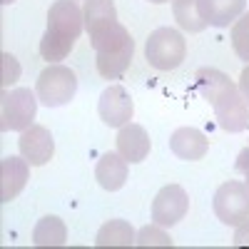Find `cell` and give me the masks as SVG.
<instances>
[{
    "label": "cell",
    "mask_w": 249,
    "mask_h": 249,
    "mask_svg": "<svg viewBox=\"0 0 249 249\" xmlns=\"http://www.w3.org/2000/svg\"><path fill=\"white\" fill-rule=\"evenodd\" d=\"M214 110L217 124L224 132H242L249 127V105L247 100L242 97L237 82H227V85L207 100Z\"/></svg>",
    "instance_id": "obj_5"
},
{
    "label": "cell",
    "mask_w": 249,
    "mask_h": 249,
    "mask_svg": "<svg viewBox=\"0 0 249 249\" xmlns=\"http://www.w3.org/2000/svg\"><path fill=\"white\" fill-rule=\"evenodd\" d=\"M82 15H85V30L90 33V37L117 23V10L112 0H85Z\"/></svg>",
    "instance_id": "obj_16"
},
{
    "label": "cell",
    "mask_w": 249,
    "mask_h": 249,
    "mask_svg": "<svg viewBox=\"0 0 249 249\" xmlns=\"http://www.w3.org/2000/svg\"><path fill=\"white\" fill-rule=\"evenodd\" d=\"M30 177V162L20 157H5L0 162V202H10L25 190Z\"/></svg>",
    "instance_id": "obj_11"
},
{
    "label": "cell",
    "mask_w": 249,
    "mask_h": 249,
    "mask_svg": "<svg viewBox=\"0 0 249 249\" xmlns=\"http://www.w3.org/2000/svg\"><path fill=\"white\" fill-rule=\"evenodd\" d=\"M95 179L102 190L107 192H117L127 182V160H124L120 152H107L102 155L97 167H95Z\"/></svg>",
    "instance_id": "obj_14"
},
{
    "label": "cell",
    "mask_w": 249,
    "mask_h": 249,
    "mask_svg": "<svg viewBox=\"0 0 249 249\" xmlns=\"http://www.w3.org/2000/svg\"><path fill=\"white\" fill-rule=\"evenodd\" d=\"M244 184H247V187H249V175H247V182H244Z\"/></svg>",
    "instance_id": "obj_28"
},
{
    "label": "cell",
    "mask_w": 249,
    "mask_h": 249,
    "mask_svg": "<svg viewBox=\"0 0 249 249\" xmlns=\"http://www.w3.org/2000/svg\"><path fill=\"white\" fill-rule=\"evenodd\" d=\"M234 247H249V219H244L242 224H237V232H234Z\"/></svg>",
    "instance_id": "obj_23"
},
{
    "label": "cell",
    "mask_w": 249,
    "mask_h": 249,
    "mask_svg": "<svg viewBox=\"0 0 249 249\" xmlns=\"http://www.w3.org/2000/svg\"><path fill=\"white\" fill-rule=\"evenodd\" d=\"M172 13L177 25L187 33H202L207 28V20L199 15L197 0H172Z\"/></svg>",
    "instance_id": "obj_19"
},
{
    "label": "cell",
    "mask_w": 249,
    "mask_h": 249,
    "mask_svg": "<svg viewBox=\"0 0 249 249\" xmlns=\"http://www.w3.org/2000/svg\"><path fill=\"white\" fill-rule=\"evenodd\" d=\"M115 142H117V152H120L124 160H127V162H132V164H135V162H142V160H147L150 147H152L147 130H144L142 124H135V122L122 124Z\"/></svg>",
    "instance_id": "obj_12"
},
{
    "label": "cell",
    "mask_w": 249,
    "mask_h": 249,
    "mask_svg": "<svg viewBox=\"0 0 249 249\" xmlns=\"http://www.w3.org/2000/svg\"><path fill=\"white\" fill-rule=\"evenodd\" d=\"M0 3H3V5H10V3H15V0H0Z\"/></svg>",
    "instance_id": "obj_27"
},
{
    "label": "cell",
    "mask_w": 249,
    "mask_h": 249,
    "mask_svg": "<svg viewBox=\"0 0 249 249\" xmlns=\"http://www.w3.org/2000/svg\"><path fill=\"white\" fill-rule=\"evenodd\" d=\"M18 147H20V155L30 162V167H43V164H48L55 155V140H53L48 127L33 124V127H28L20 135Z\"/></svg>",
    "instance_id": "obj_10"
},
{
    "label": "cell",
    "mask_w": 249,
    "mask_h": 249,
    "mask_svg": "<svg viewBox=\"0 0 249 249\" xmlns=\"http://www.w3.org/2000/svg\"><path fill=\"white\" fill-rule=\"evenodd\" d=\"M135 230L130 227V222L124 219H110L100 227V232L95 237L97 247H132L135 244Z\"/></svg>",
    "instance_id": "obj_18"
},
{
    "label": "cell",
    "mask_w": 249,
    "mask_h": 249,
    "mask_svg": "<svg viewBox=\"0 0 249 249\" xmlns=\"http://www.w3.org/2000/svg\"><path fill=\"white\" fill-rule=\"evenodd\" d=\"M97 115L100 120L107 124V127H122L127 124L135 115V102L130 97V92L124 90L122 85H110L105 92L100 95L97 102Z\"/></svg>",
    "instance_id": "obj_9"
},
{
    "label": "cell",
    "mask_w": 249,
    "mask_h": 249,
    "mask_svg": "<svg viewBox=\"0 0 249 249\" xmlns=\"http://www.w3.org/2000/svg\"><path fill=\"white\" fill-rule=\"evenodd\" d=\"M234 167H237L239 175H244V177L249 175V144L239 152V157H237V162H234Z\"/></svg>",
    "instance_id": "obj_24"
},
{
    "label": "cell",
    "mask_w": 249,
    "mask_h": 249,
    "mask_svg": "<svg viewBox=\"0 0 249 249\" xmlns=\"http://www.w3.org/2000/svg\"><path fill=\"white\" fill-rule=\"evenodd\" d=\"M18 77H20V62L15 60V55L3 53L0 55V85H3V90L18 82Z\"/></svg>",
    "instance_id": "obj_22"
},
{
    "label": "cell",
    "mask_w": 249,
    "mask_h": 249,
    "mask_svg": "<svg viewBox=\"0 0 249 249\" xmlns=\"http://www.w3.org/2000/svg\"><path fill=\"white\" fill-rule=\"evenodd\" d=\"M187 210H190L187 192L179 184H167L152 199V222H157L162 227H175L177 222L184 219Z\"/></svg>",
    "instance_id": "obj_8"
},
{
    "label": "cell",
    "mask_w": 249,
    "mask_h": 249,
    "mask_svg": "<svg viewBox=\"0 0 249 249\" xmlns=\"http://www.w3.org/2000/svg\"><path fill=\"white\" fill-rule=\"evenodd\" d=\"M65 242H68V227L60 217L48 214L35 224L33 244H37V247H62Z\"/></svg>",
    "instance_id": "obj_17"
},
{
    "label": "cell",
    "mask_w": 249,
    "mask_h": 249,
    "mask_svg": "<svg viewBox=\"0 0 249 249\" xmlns=\"http://www.w3.org/2000/svg\"><path fill=\"white\" fill-rule=\"evenodd\" d=\"M150 3H155V5H162V3H170V0H150Z\"/></svg>",
    "instance_id": "obj_26"
},
{
    "label": "cell",
    "mask_w": 249,
    "mask_h": 249,
    "mask_svg": "<svg viewBox=\"0 0 249 249\" xmlns=\"http://www.w3.org/2000/svg\"><path fill=\"white\" fill-rule=\"evenodd\" d=\"M197 8L199 15L207 20V25L227 28L244 13L247 0H197Z\"/></svg>",
    "instance_id": "obj_15"
},
{
    "label": "cell",
    "mask_w": 249,
    "mask_h": 249,
    "mask_svg": "<svg viewBox=\"0 0 249 249\" xmlns=\"http://www.w3.org/2000/svg\"><path fill=\"white\" fill-rule=\"evenodd\" d=\"M75 92H77V75H75V70L60 65V62H53V65H48L37 75L35 95L45 107L68 105L75 97Z\"/></svg>",
    "instance_id": "obj_4"
},
{
    "label": "cell",
    "mask_w": 249,
    "mask_h": 249,
    "mask_svg": "<svg viewBox=\"0 0 249 249\" xmlns=\"http://www.w3.org/2000/svg\"><path fill=\"white\" fill-rule=\"evenodd\" d=\"M135 244L137 247H172V237L162 230V224H147V227H142V230L137 232L135 237Z\"/></svg>",
    "instance_id": "obj_21"
},
{
    "label": "cell",
    "mask_w": 249,
    "mask_h": 249,
    "mask_svg": "<svg viewBox=\"0 0 249 249\" xmlns=\"http://www.w3.org/2000/svg\"><path fill=\"white\" fill-rule=\"evenodd\" d=\"M214 214L222 224L237 227L249 219V187L244 182H224L214 192Z\"/></svg>",
    "instance_id": "obj_6"
},
{
    "label": "cell",
    "mask_w": 249,
    "mask_h": 249,
    "mask_svg": "<svg viewBox=\"0 0 249 249\" xmlns=\"http://www.w3.org/2000/svg\"><path fill=\"white\" fill-rule=\"evenodd\" d=\"M170 150L184 162H197L210 150V140L195 127H179L170 137Z\"/></svg>",
    "instance_id": "obj_13"
},
{
    "label": "cell",
    "mask_w": 249,
    "mask_h": 249,
    "mask_svg": "<svg viewBox=\"0 0 249 249\" xmlns=\"http://www.w3.org/2000/svg\"><path fill=\"white\" fill-rule=\"evenodd\" d=\"M184 55H187V43L182 33L175 28H157L155 33H150L147 43H144V60L162 72L179 68Z\"/></svg>",
    "instance_id": "obj_2"
},
{
    "label": "cell",
    "mask_w": 249,
    "mask_h": 249,
    "mask_svg": "<svg viewBox=\"0 0 249 249\" xmlns=\"http://www.w3.org/2000/svg\"><path fill=\"white\" fill-rule=\"evenodd\" d=\"M0 130L3 132H25L33 127V120L37 112V95L30 88L3 90L0 97Z\"/></svg>",
    "instance_id": "obj_3"
},
{
    "label": "cell",
    "mask_w": 249,
    "mask_h": 249,
    "mask_svg": "<svg viewBox=\"0 0 249 249\" xmlns=\"http://www.w3.org/2000/svg\"><path fill=\"white\" fill-rule=\"evenodd\" d=\"M232 48L239 60L249 65V10L242 13L232 25Z\"/></svg>",
    "instance_id": "obj_20"
},
{
    "label": "cell",
    "mask_w": 249,
    "mask_h": 249,
    "mask_svg": "<svg viewBox=\"0 0 249 249\" xmlns=\"http://www.w3.org/2000/svg\"><path fill=\"white\" fill-rule=\"evenodd\" d=\"M90 43L97 55L95 65H97L100 77L115 80L130 68L132 55H135V40L122 23H112L110 28L100 30L95 37H90Z\"/></svg>",
    "instance_id": "obj_1"
},
{
    "label": "cell",
    "mask_w": 249,
    "mask_h": 249,
    "mask_svg": "<svg viewBox=\"0 0 249 249\" xmlns=\"http://www.w3.org/2000/svg\"><path fill=\"white\" fill-rule=\"evenodd\" d=\"M85 30V15L82 8L75 0H55L48 10V35L60 37V40H75L80 37V33Z\"/></svg>",
    "instance_id": "obj_7"
},
{
    "label": "cell",
    "mask_w": 249,
    "mask_h": 249,
    "mask_svg": "<svg viewBox=\"0 0 249 249\" xmlns=\"http://www.w3.org/2000/svg\"><path fill=\"white\" fill-rule=\"evenodd\" d=\"M237 88H239L242 97L247 100V105H249V65L242 70V75H239V82H237Z\"/></svg>",
    "instance_id": "obj_25"
}]
</instances>
